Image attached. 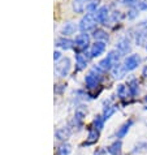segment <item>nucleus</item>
I'll use <instances>...</instances> for the list:
<instances>
[{
	"mask_svg": "<svg viewBox=\"0 0 147 155\" xmlns=\"http://www.w3.org/2000/svg\"><path fill=\"white\" fill-rule=\"evenodd\" d=\"M111 73L112 76H113V78H122V77L125 76V73H126V69H125L124 64H117V65H115L113 68L111 69Z\"/></svg>",
	"mask_w": 147,
	"mask_h": 155,
	"instance_id": "20",
	"label": "nucleus"
},
{
	"mask_svg": "<svg viewBox=\"0 0 147 155\" xmlns=\"http://www.w3.org/2000/svg\"><path fill=\"white\" fill-rule=\"evenodd\" d=\"M89 56H86V54H77L76 55V71H83L87 67V61H89Z\"/></svg>",
	"mask_w": 147,
	"mask_h": 155,
	"instance_id": "14",
	"label": "nucleus"
},
{
	"mask_svg": "<svg viewBox=\"0 0 147 155\" xmlns=\"http://www.w3.org/2000/svg\"><path fill=\"white\" fill-rule=\"evenodd\" d=\"M55 46H57L59 48H63V50H70V48H74V41L65 37H61L59 39H56Z\"/></svg>",
	"mask_w": 147,
	"mask_h": 155,
	"instance_id": "15",
	"label": "nucleus"
},
{
	"mask_svg": "<svg viewBox=\"0 0 147 155\" xmlns=\"http://www.w3.org/2000/svg\"><path fill=\"white\" fill-rule=\"evenodd\" d=\"M146 51H147V43H146Z\"/></svg>",
	"mask_w": 147,
	"mask_h": 155,
	"instance_id": "35",
	"label": "nucleus"
},
{
	"mask_svg": "<svg viewBox=\"0 0 147 155\" xmlns=\"http://www.w3.org/2000/svg\"><path fill=\"white\" fill-rule=\"evenodd\" d=\"M115 112H116V107L112 106L111 99L106 101V102H104V108H103V117L106 119V121H107V120L109 119Z\"/></svg>",
	"mask_w": 147,
	"mask_h": 155,
	"instance_id": "17",
	"label": "nucleus"
},
{
	"mask_svg": "<svg viewBox=\"0 0 147 155\" xmlns=\"http://www.w3.org/2000/svg\"><path fill=\"white\" fill-rule=\"evenodd\" d=\"M90 0H72V8L76 13H85Z\"/></svg>",
	"mask_w": 147,
	"mask_h": 155,
	"instance_id": "16",
	"label": "nucleus"
},
{
	"mask_svg": "<svg viewBox=\"0 0 147 155\" xmlns=\"http://www.w3.org/2000/svg\"><path fill=\"white\" fill-rule=\"evenodd\" d=\"M121 55L117 50H113V51H109L108 52L107 56L100 60V63H99V68L103 71V72H106V71H111L112 68H113L115 65H117V64L120 63V59H121Z\"/></svg>",
	"mask_w": 147,
	"mask_h": 155,
	"instance_id": "2",
	"label": "nucleus"
},
{
	"mask_svg": "<svg viewBox=\"0 0 147 155\" xmlns=\"http://www.w3.org/2000/svg\"><path fill=\"white\" fill-rule=\"evenodd\" d=\"M134 37H136L137 46L146 45L147 43V21H145V22L138 25L137 31H136V34H134Z\"/></svg>",
	"mask_w": 147,
	"mask_h": 155,
	"instance_id": "6",
	"label": "nucleus"
},
{
	"mask_svg": "<svg viewBox=\"0 0 147 155\" xmlns=\"http://www.w3.org/2000/svg\"><path fill=\"white\" fill-rule=\"evenodd\" d=\"M57 86H59V89H57V87H55V93H56V94H61V93H63V90L67 87L65 85H57Z\"/></svg>",
	"mask_w": 147,
	"mask_h": 155,
	"instance_id": "32",
	"label": "nucleus"
},
{
	"mask_svg": "<svg viewBox=\"0 0 147 155\" xmlns=\"http://www.w3.org/2000/svg\"><path fill=\"white\" fill-rule=\"evenodd\" d=\"M104 124H106V119L103 117V115H96L93 120V128L96 129L99 132L104 128Z\"/></svg>",
	"mask_w": 147,
	"mask_h": 155,
	"instance_id": "24",
	"label": "nucleus"
},
{
	"mask_svg": "<svg viewBox=\"0 0 147 155\" xmlns=\"http://www.w3.org/2000/svg\"><path fill=\"white\" fill-rule=\"evenodd\" d=\"M107 48V45L106 42H102V41H95L94 45H91L90 47V58H99L100 55L104 54V51Z\"/></svg>",
	"mask_w": 147,
	"mask_h": 155,
	"instance_id": "8",
	"label": "nucleus"
},
{
	"mask_svg": "<svg viewBox=\"0 0 147 155\" xmlns=\"http://www.w3.org/2000/svg\"><path fill=\"white\" fill-rule=\"evenodd\" d=\"M142 76H143L145 78H147V65L143 67V71H142Z\"/></svg>",
	"mask_w": 147,
	"mask_h": 155,
	"instance_id": "33",
	"label": "nucleus"
},
{
	"mask_svg": "<svg viewBox=\"0 0 147 155\" xmlns=\"http://www.w3.org/2000/svg\"><path fill=\"white\" fill-rule=\"evenodd\" d=\"M70 68H72V63H70V59L69 58H61L59 61H56V65H55V72L59 77H67L70 72Z\"/></svg>",
	"mask_w": 147,
	"mask_h": 155,
	"instance_id": "4",
	"label": "nucleus"
},
{
	"mask_svg": "<svg viewBox=\"0 0 147 155\" xmlns=\"http://www.w3.org/2000/svg\"><path fill=\"white\" fill-rule=\"evenodd\" d=\"M138 3V0H122V4L124 5H128V7H134L136 4Z\"/></svg>",
	"mask_w": 147,
	"mask_h": 155,
	"instance_id": "29",
	"label": "nucleus"
},
{
	"mask_svg": "<svg viewBox=\"0 0 147 155\" xmlns=\"http://www.w3.org/2000/svg\"><path fill=\"white\" fill-rule=\"evenodd\" d=\"M90 46V35L87 33H81L76 37L74 39V50L77 51V54H82L83 51H86Z\"/></svg>",
	"mask_w": 147,
	"mask_h": 155,
	"instance_id": "5",
	"label": "nucleus"
},
{
	"mask_svg": "<svg viewBox=\"0 0 147 155\" xmlns=\"http://www.w3.org/2000/svg\"><path fill=\"white\" fill-rule=\"evenodd\" d=\"M138 9L147 11V3H146V2H141V3H138Z\"/></svg>",
	"mask_w": 147,
	"mask_h": 155,
	"instance_id": "31",
	"label": "nucleus"
},
{
	"mask_svg": "<svg viewBox=\"0 0 147 155\" xmlns=\"http://www.w3.org/2000/svg\"><path fill=\"white\" fill-rule=\"evenodd\" d=\"M72 146L68 142H63L56 147V155H70Z\"/></svg>",
	"mask_w": 147,
	"mask_h": 155,
	"instance_id": "22",
	"label": "nucleus"
},
{
	"mask_svg": "<svg viewBox=\"0 0 147 155\" xmlns=\"http://www.w3.org/2000/svg\"><path fill=\"white\" fill-rule=\"evenodd\" d=\"M117 97L120 98V99H126L128 98V95H130V93H129V90H128V87L125 85H119L117 86Z\"/></svg>",
	"mask_w": 147,
	"mask_h": 155,
	"instance_id": "26",
	"label": "nucleus"
},
{
	"mask_svg": "<svg viewBox=\"0 0 147 155\" xmlns=\"http://www.w3.org/2000/svg\"><path fill=\"white\" fill-rule=\"evenodd\" d=\"M145 99H146V102H147V97H146V98H145Z\"/></svg>",
	"mask_w": 147,
	"mask_h": 155,
	"instance_id": "37",
	"label": "nucleus"
},
{
	"mask_svg": "<svg viewBox=\"0 0 147 155\" xmlns=\"http://www.w3.org/2000/svg\"><path fill=\"white\" fill-rule=\"evenodd\" d=\"M86 114H87V111H83V110H81V108L77 110L76 114H74V117H73V125H74L76 128H78V129H82Z\"/></svg>",
	"mask_w": 147,
	"mask_h": 155,
	"instance_id": "13",
	"label": "nucleus"
},
{
	"mask_svg": "<svg viewBox=\"0 0 147 155\" xmlns=\"http://www.w3.org/2000/svg\"><path fill=\"white\" fill-rule=\"evenodd\" d=\"M94 155H100V154H99V153H95V154H94Z\"/></svg>",
	"mask_w": 147,
	"mask_h": 155,
	"instance_id": "34",
	"label": "nucleus"
},
{
	"mask_svg": "<svg viewBox=\"0 0 147 155\" xmlns=\"http://www.w3.org/2000/svg\"><path fill=\"white\" fill-rule=\"evenodd\" d=\"M116 50H117L121 55H126V54L130 52L132 46H130V41H129V38L128 37L120 38V39L117 41V43H116Z\"/></svg>",
	"mask_w": 147,
	"mask_h": 155,
	"instance_id": "9",
	"label": "nucleus"
},
{
	"mask_svg": "<svg viewBox=\"0 0 147 155\" xmlns=\"http://www.w3.org/2000/svg\"><path fill=\"white\" fill-rule=\"evenodd\" d=\"M93 37L95 41H102V42L108 41V34L106 30H103V29H95L93 31Z\"/></svg>",
	"mask_w": 147,
	"mask_h": 155,
	"instance_id": "25",
	"label": "nucleus"
},
{
	"mask_svg": "<svg viewBox=\"0 0 147 155\" xmlns=\"http://www.w3.org/2000/svg\"><path fill=\"white\" fill-rule=\"evenodd\" d=\"M99 0H90L89 4H87V8H86V11H87V13H95L98 9H99Z\"/></svg>",
	"mask_w": 147,
	"mask_h": 155,
	"instance_id": "27",
	"label": "nucleus"
},
{
	"mask_svg": "<svg viewBox=\"0 0 147 155\" xmlns=\"http://www.w3.org/2000/svg\"><path fill=\"white\" fill-rule=\"evenodd\" d=\"M145 110H147V106H146V107H145Z\"/></svg>",
	"mask_w": 147,
	"mask_h": 155,
	"instance_id": "36",
	"label": "nucleus"
},
{
	"mask_svg": "<svg viewBox=\"0 0 147 155\" xmlns=\"http://www.w3.org/2000/svg\"><path fill=\"white\" fill-rule=\"evenodd\" d=\"M76 30H77V25L76 24L67 22L61 28V34H63V37H69V35H72V34H74Z\"/></svg>",
	"mask_w": 147,
	"mask_h": 155,
	"instance_id": "23",
	"label": "nucleus"
},
{
	"mask_svg": "<svg viewBox=\"0 0 147 155\" xmlns=\"http://www.w3.org/2000/svg\"><path fill=\"white\" fill-rule=\"evenodd\" d=\"M96 24H98V21L95 18V13H86L80 21L78 29L82 33H87L90 30H95Z\"/></svg>",
	"mask_w": 147,
	"mask_h": 155,
	"instance_id": "3",
	"label": "nucleus"
},
{
	"mask_svg": "<svg viewBox=\"0 0 147 155\" xmlns=\"http://www.w3.org/2000/svg\"><path fill=\"white\" fill-rule=\"evenodd\" d=\"M142 61V59L141 56L138 54H133L130 55V56H126L124 59V67H125V69H126V72H132L134 71L136 68H138V65L141 64Z\"/></svg>",
	"mask_w": 147,
	"mask_h": 155,
	"instance_id": "7",
	"label": "nucleus"
},
{
	"mask_svg": "<svg viewBox=\"0 0 147 155\" xmlns=\"http://www.w3.org/2000/svg\"><path fill=\"white\" fill-rule=\"evenodd\" d=\"M70 136H72V128L70 127H61V128H59L55 132L56 140L63 141V142H65Z\"/></svg>",
	"mask_w": 147,
	"mask_h": 155,
	"instance_id": "11",
	"label": "nucleus"
},
{
	"mask_svg": "<svg viewBox=\"0 0 147 155\" xmlns=\"http://www.w3.org/2000/svg\"><path fill=\"white\" fill-rule=\"evenodd\" d=\"M128 90L130 93V97H136L139 93V84L137 78H130L128 82Z\"/></svg>",
	"mask_w": 147,
	"mask_h": 155,
	"instance_id": "21",
	"label": "nucleus"
},
{
	"mask_svg": "<svg viewBox=\"0 0 147 155\" xmlns=\"http://www.w3.org/2000/svg\"><path fill=\"white\" fill-rule=\"evenodd\" d=\"M99 140V130L96 129H90L89 130V134H87V138H86L83 146H90V145H94L96 143V141Z\"/></svg>",
	"mask_w": 147,
	"mask_h": 155,
	"instance_id": "18",
	"label": "nucleus"
},
{
	"mask_svg": "<svg viewBox=\"0 0 147 155\" xmlns=\"http://www.w3.org/2000/svg\"><path fill=\"white\" fill-rule=\"evenodd\" d=\"M61 58H63L61 52H60V51H55V52H54V60H55V61H59Z\"/></svg>",
	"mask_w": 147,
	"mask_h": 155,
	"instance_id": "30",
	"label": "nucleus"
},
{
	"mask_svg": "<svg viewBox=\"0 0 147 155\" xmlns=\"http://www.w3.org/2000/svg\"><path fill=\"white\" fill-rule=\"evenodd\" d=\"M138 12H139V9H138V8H132L130 11L128 12V18L129 20H134V18H137L138 17Z\"/></svg>",
	"mask_w": 147,
	"mask_h": 155,
	"instance_id": "28",
	"label": "nucleus"
},
{
	"mask_svg": "<svg viewBox=\"0 0 147 155\" xmlns=\"http://www.w3.org/2000/svg\"><path fill=\"white\" fill-rule=\"evenodd\" d=\"M133 124H134V120H128L126 123H124L122 125H121L119 129H117V132H116V138L117 140H122L125 136L128 134V132L130 130V128L133 127Z\"/></svg>",
	"mask_w": 147,
	"mask_h": 155,
	"instance_id": "12",
	"label": "nucleus"
},
{
	"mask_svg": "<svg viewBox=\"0 0 147 155\" xmlns=\"http://www.w3.org/2000/svg\"><path fill=\"white\" fill-rule=\"evenodd\" d=\"M95 18H96L98 24L106 25L108 18H109V9H108V7L107 5L99 7V9L95 12Z\"/></svg>",
	"mask_w": 147,
	"mask_h": 155,
	"instance_id": "10",
	"label": "nucleus"
},
{
	"mask_svg": "<svg viewBox=\"0 0 147 155\" xmlns=\"http://www.w3.org/2000/svg\"><path fill=\"white\" fill-rule=\"evenodd\" d=\"M121 147H122V143H121V140H116L107 147V151L111 155H120L121 154Z\"/></svg>",
	"mask_w": 147,
	"mask_h": 155,
	"instance_id": "19",
	"label": "nucleus"
},
{
	"mask_svg": "<svg viewBox=\"0 0 147 155\" xmlns=\"http://www.w3.org/2000/svg\"><path fill=\"white\" fill-rule=\"evenodd\" d=\"M103 80V71L99 67L94 65L90 72L85 76V85L87 90H94L100 86V82Z\"/></svg>",
	"mask_w": 147,
	"mask_h": 155,
	"instance_id": "1",
	"label": "nucleus"
}]
</instances>
